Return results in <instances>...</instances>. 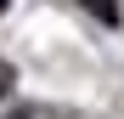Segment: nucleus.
<instances>
[{
    "label": "nucleus",
    "mask_w": 124,
    "mask_h": 119,
    "mask_svg": "<svg viewBox=\"0 0 124 119\" xmlns=\"http://www.w3.org/2000/svg\"><path fill=\"white\" fill-rule=\"evenodd\" d=\"M85 6L101 17V23H118V0H85Z\"/></svg>",
    "instance_id": "1"
},
{
    "label": "nucleus",
    "mask_w": 124,
    "mask_h": 119,
    "mask_svg": "<svg viewBox=\"0 0 124 119\" xmlns=\"http://www.w3.org/2000/svg\"><path fill=\"white\" fill-rule=\"evenodd\" d=\"M11 85H17V74H11V63H6V57H0V96H6Z\"/></svg>",
    "instance_id": "2"
},
{
    "label": "nucleus",
    "mask_w": 124,
    "mask_h": 119,
    "mask_svg": "<svg viewBox=\"0 0 124 119\" xmlns=\"http://www.w3.org/2000/svg\"><path fill=\"white\" fill-rule=\"evenodd\" d=\"M6 6H11V0H0V11H6Z\"/></svg>",
    "instance_id": "3"
}]
</instances>
